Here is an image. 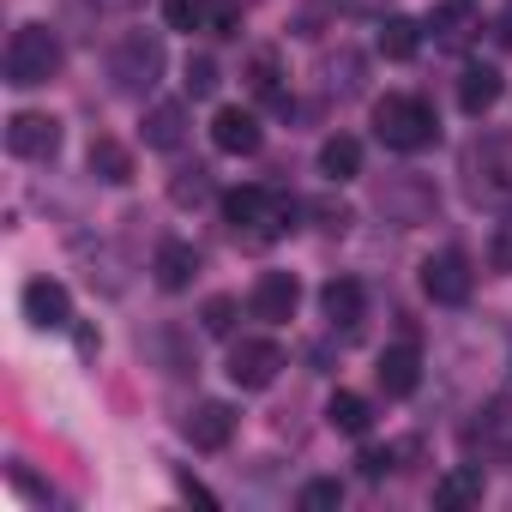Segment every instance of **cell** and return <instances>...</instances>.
Returning a JSON list of instances; mask_svg holds the SVG:
<instances>
[{
  "instance_id": "obj_1",
  "label": "cell",
  "mask_w": 512,
  "mask_h": 512,
  "mask_svg": "<svg viewBox=\"0 0 512 512\" xmlns=\"http://www.w3.org/2000/svg\"><path fill=\"white\" fill-rule=\"evenodd\" d=\"M61 73V43L49 25H19L13 43H7V85L13 91H31V85H49Z\"/></svg>"
},
{
  "instance_id": "obj_2",
  "label": "cell",
  "mask_w": 512,
  "mask_h": 512,
  "mask_svg": "<svg viewBox=\"0 0 512 512\" xmlns=\"http://www.w3.org/2000/svg\"><path fill=\"white\" fill-rule=\"evenodd\" d=\"M374 133L392 151H422L434 139V109L422 97H380L374 103Z\"/></svg>"
},
{
  "instance_id": "obj_3",
  "label": "cell",
  "mask_w": 512,
  "mask_h": 512,
  "mask_svg": "<svg viewBox=\"0 0 512 512\" xmlns=\"http://www.w3.org/2000/svg\"><path fill=\"white\" fill-rule=\"evenodd\" d=\"M470 260L458 247H440V253H428V266H422V290H428V302H440V308H458V302H470Z\"/></svg>"
},
{
  "instance_id": "obj_4",
  "label": "cell",
  "mask_w": 512,
  "mask_h": 512,
  "mask_svg": "<svg viewBox=\"0 0 512 512\" xmlns=\"http://www.w3.org/2000/svg\"><path fill=\"white\" fill-rule=\"evenodd\" d=\"M157 73H163V43H157L151 31L121 37V49H115V85H121V91H151Z\"/></svg>"
},
{
  "instance_id": "obj_5",
  "label": "cell",
  "mask_w": 512,
  "mask_h": 512,
  "mask_svg": "<svg viewBox=\"0 0 512 512\" xmlns=\"http://www.w3.org/2000/svg\"><path fill=\"white\" fill-rule=\"evenodd\" d=\"M278 368H284V350H278L272 338H241V344L229 350V380H235L241 392L272 386V380H278Z\"/></svg>"
},
{
  "instance_id": "obj_6",
  "label": "cell",
  "mask_w": 512,
  "mask_h": 512,
  "mask_svg": "<svg viewBox=\"0 0 512 512\" xmlns=\"http://www.w3.org/2000/svg\"><path fill=\"white\" fill-rule=\"evenodd\" d=\"M7 151L13 157H31V163H43V157H55L61 151V121L55 115H13L7 121Z\"/></svg>"
},
{
  "instance_id": "obj_7",
  "label": "cell",
  "mask_w": 512,
  "mask_h": 512,
  "mask_svg": "<svg viewBox=\"0 0 512 512\" xmlns=\"http://www.w3.org/2000/svg\"><path fill=\"white\" fill-rule=\"evenodd\" d=\"M25 320H31L37 332H67V326H73V296H67V284L31 278V284H25Z\"/></svg>"
},
{
  "instance_id": "obj_8",
  "label": "cell",
  "mask_w": 512,
  "mask_h": 512,
  "mask_svg": "<svg viewBox=\"0 0 512 512\" xmlns=\"http://www.w3.org/2000/svg\"><path fill=\"white\" fill-rule=\"evenodd\" d=\"M181 434H187L199 452H223V446H229V434H235V410H229V404H217V398H205V404H193V410H187Z\"/></svg>"
},
{
  "instance_id": "obj_9",
  "label": "cell",
  "mask_w": 512,
  "mask_h": 512,
  "mask_svg": "<svg viewBox=\"0 0 512 512\" xmlns=\"http://www.w3.org/2000/svg\"><path fill=\"white\" fill-rule=\"evenodd\" d=\"M296 302H302V284L290 278V272H266L260 284H253V296H247V308H253V320H290L296 314Z\"/></svg>"
},
{
  "instance_id": "obj_10",
  "label": "cell",
  "mask_w": 512,
  "mask_h": 512,
  "mask_svg": "<svg viewBox=\"0 0 512 512\" xmlns=\"http://www.w3.org/2000/svg\"><path fill=\"white\" fill-rule=\"evenodd\" d=\"M211 145L217 151H229V157H253V151H260V121H253L247 109H217L211 115Z\"/></svg>"
},
{
  "instance_id": "obj_11",
  "label": "cell",
  "mask_w": 512,
  "mask_h": 512,
  "mask_svg": "<svg viewBox=\"0 0 512 512\" xmlns=\"http://www.w3.org/2000/svg\"><path fill=\"white\" fill-rule=\"evenodd\" d=\"M380 386H386V398H410L416 392V380H422V350L416 344H392V350H380Z\"/></svg>"
},
{
  "instance_id": "obj_12",
  "label": "cell",
  "mask_w": 512,
  "mask_h": 512,
  "mask_svg": "<svg viewBox=\"0 0 512 512\" xmlns=\"http://www.w3.org/2000/svg\"><path fill=\"white\" fill-rule=\"evenodd\" d=\"M151 272H157V284H163V290H187V284H193V272H199L193 241H163V247H157V260H151Z\"/></svg>"
},
{
  "instance_id": "obj_13",
  "label": "cell",
  "mask_w": 512,
  "mask_h": 512,
  "mask_svg": "<svg viewBox=\"0 0 512 512\" xmlns=\"http://www.w3.org/2000/svg\"><path fill=\"white\" fill-rule=\"evenodd\" d=\"M320 175H326V181H356V175H362V139L332 133V139L320 145Z\"/></svg>"
},
{
  "instance_id": "obj_14",
  "label": "cell",
  "mask_w": 512,
  "mask_h": 512,
  "mask_svg": "<svg viewBox=\"0 0 512 512\" xmlns=\"http://www.w3.org/2000/svg\"><path fill=\"white\" fill-rule=\"evenodd\" d=\"M320 308H326L332 326H356L368 302H362V284H356V278H332V284L320 290Z\"/></svg>"
},
{
  "instance_id": "obj_15",
  "label": "cell",
  "mask_w": 512,
  "mask_h": 512,
  "mask_svg": "<svg viewBox=\"0 0 512 512\" xmlns=\"http://www.w3.org/2000/svg\"><path fill=\"white\" fill-rule=\"evenodd\" d=\"M181 133H187V109H181V103H157V109L145 115V145H151V151H175Z\"/></svg>"
},
{
  "instance_id": "obj_16",
  "label": "cell",
  "mask_w": 512,
  "mask_h": 512,
  "mask_svg": "<svg viewBox=\"0 0 512 512\" xmlns=\"http://www.w3.org/2000/svg\"><path fill=\"white\" fill-rule=\"evenodd\" d=\"M91 169H97V181L127 187V181H133V151H127L121 139H91Z\"/></svg>"
},
{
  "instance_id": "obj_17",
  "label": "cell",
  "mask_w": 512,
  "mask_h": 512,
  "mask_svg": "<svg viewBox=\"0 0 512 512\" xmlns=\"http://www.w3.org/2000/svg\"><path fill=\"white\" fill-rule=\"evenodd\" d=\"M458 103H464V115L494 109V103H500V73H494V67H470L464 85H458Z\"/></svg>"
},
{
  "instance_id": "obj_18",
  "label": "cell",
  "mask_w": 512,
  "mask_h": 512,
  "mask_svg": "<svg viewBox=\"0 0 512 512\" xmlns=\"http://www.w3.org/2000/svg\"><path fill=\"white\" fill-rule=\"evenodd\" d=\"M470 500H482V470H452V476L434 482V506L458 512V506H470Z\"/></svg>"
},
{
  "instance_id": "obj_19",
  "label": "cell",
  "mask_w": 512,
  "mask_h": 512,
  "mask_svg": "<svg viewBox=\"0 0 512 512\" xmlns=\"http://www.w3.org/2000/svg\"><path fill=\"white\" fill-rule=\"evenodd\" d=\"M416 49H422V25L416 19H386L380 25V55L386 61H410Z\"/></svg>"
},
{
  "instance_id": "obj_20",
  "label": "cell",
  "mask_w": 512,
  "mask_h": 512,
  "mask_svg": "<svg viewBox=\"0 0 512 512\" xmlns=\"http://www.w3.org/2000/svg\"><path fill=\"white\" fill-rule=\"evenodd\" d=\"M326 422L338 428V434H368V398H356V392H332V404H326Z\"/></svg>"
},
{
  "instance_id": "obj_21",
  "label": "cell",
  "mask_w": 512,
  "mask_h": 512,
  "mask_svg": "<svg viewBox=\"0 0 512 512\" xmlns=\"http://www.w3.org/2000/svg\"><path fill=\"white\" fill-rule=\"evenodd\" d=\"M247 85H253V97H266V103L290 109V97H284V85H278V55H272V49H260V55H253V67H247Z\"/></svg>"
},
{
  "instance_id": "obj_22",
  "label": "cell",
  "mask_w": 512,
  "mask_h": 512,
  "mask_svg": "<svg viewBox=\"0 0 512 512\" xmlns=\"http://www.w3.org/2000/svg\"><path fill=\"white\" fill-rule=\"evenodd\" d=\"M332 506H344V482L338 476H314L302 488V512H332Z\"/></svg>"
},
{
  "instance_id": "obj_23",
  "label": "cell",
  "mask_w": 512,
  "mask_h": 512,
  "mask_svg": "<svg viewBox=\"0 0 512 512\" xmlns=\"http://www.w3.org/2000/svg\"><path fill=\"white\" fill-rule=\"evenodd\" d=\"M476 440H488V446H512V398H500V404H494V410L482 416Z\"/></svg>"
},
{
  "instance_id": "obj_24",
  "label": "cell",
  "mask_w": 512,
  "mask_h": 512,
  "mask_svg": "<svg viewBox=\"0 0 512 512\" xmlns=\"http://www.w3.org/2000/svg\"><path fill=\"white\" fill-rule=\"evenodd\" d=\"M181 85H187V97H193V103H199V97H211V91H217V61H211V55H193Z\"/></svg>"
},
{
  "instance_id": "obj_25",
  "label": "cell",
  "mask_w": 512,
  "mask_h": 512,
  "mask_svg": "<svg viewBox=\"0 0 512 512\" xmlns=\"http://www.w3.org/2000/svg\"><path fill=\"white\" fill-rule=\"evenodd\" d=\"M163 25L169 31H199L205 25V7H199V0H163Z\"/></svg>"
},
{
  "instance_id": "obj_26",
  "label": "cell",
  "mask_w": 512,
  "mask_h": 512,
  "mask_svg": "<svg viewBox=\"0 0 512 512\" xmlns=\"http://www.w3.org/2000/svg\"><path fill=\"white\" fill-rule=\"evenodd\" d=\"M464 25H470V7H464V0H446V7H434V31L440 37H464Z\"/></svg>"
},
{
  "instance_id": "obj_27",
  "label": "cell",
  "mask_w": 512,
  "mask_h": 512,
  "mask_svg": "<svg viewBox=\"0 0 512 512\" xmlns=\"http://www.w3.org/2000/svg\"><path fill=\"white\" fill-rule=\"evenodd\" d=\"M175 205H199L205 193H211V181H205V169H187V175H175Z\"/></svg>"
},
{
  "instance_id": "obj_28",
  "label": "cell",
  "mask_w": 512,
  "mask_h": 512,
  "mask_svg": "<svg viewBox=\"0 0 512 512\" xmlns=\"http://www.w3.org/2000/svg\"><path fill=\"white\" fill-rule=\"evenodd\" d=\"M229 326H235V302H229V296H211V302H205V332H211V338H229Z\"/></svg>"
},
{
  "instance_id": "obj_29",
  "label": "cell",
  "mask_w": 512,
  "mask_h": 512,
  "mask_svg": "<svg viewBox=\"0 0 512 512\" xmlns=\"http://www.w3.org/2000/svg\"><path fill=\"white\" fill-rule=\"evenodd\" d=\"M205 25H211V37H235L241 31V13L235 7H205Z\"/></svg>"
},
{
  "instance_id": "obj_30",
  "label": "cell",
  "mask_w": 512,
  "mask_h": 512,
  "mask_svg": "<svg viewBox=\"0 0 512 512\" xmlns=\"http://www.w3.org/2000/svg\"><path fill=\"white\" fill-rule=\"evenodd\" d=\"M314 217H320L326 229H350V205H338V199H320V205H314Z\"/></svg>"
},
{
  "instance_id": "obj_31",
  "label": "cell",
  "mask_w": 512,
  "mask_h": 512,
  "mask_svg": "<svg viewBox=\"0 0 512 512\" xmlns=\"http://www.w3.org/2000/svg\"><path fill=\"white\" fill-rule=\"evenodd\" d=\"M356 464H362V476H386V470H392V452H386V446H368Z\"/></svg>"
},
{
  "instance_id": "obj_32",
  "label": "cell",
  "mask_w": 512,
  "mask_h": 512,
  "mask_svg": "<svg viewBox=\"0 0 512 512\" xmlns=\"http://www.w3.org/2000/svg\"><path fill=\"white\" fill-rule=\"evenodd\" d=\"M181 494H187V500H199V506H217V500H211V488H199L193 476H181Z\"/></svg>"
},
{
  "instance_id": "obj_33",
  "label": "cell",
  "mask_w": 512,
  "mask_h": 512,
  "mask_svg": "<svg viewBox=\"0 0 512 512\" xmlns=\"http://www.w3.org/2000/svg\"><path fill=\"white\" fill-rule=\"evenodd\" d=\"M494 260H500V266H512V223H506V229H500V241H494Z\"/></svg>"
}]
</instances>
